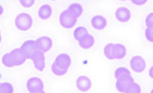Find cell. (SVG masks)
<instances>
[{"label": "cell", "mask_w": 153, "mask_h": 93, "mask_svg": "<svg viewBox=\"0 0 153 93\" xmlns=\"http://www.w3.org/2000/svg\"><path fill=\"white\" fill-rule=\"evenodd\" d=\"M33 24L32 18L29 14L22 13L16 16L15 25L18 29L23 31L28 30L31 28Z\"/></svg>", "instance_id": "obj_1"}, {"label": "cell", "mask_w": 153, "mask_h": 93, "mask_svg": "<svg viewBox=\"0 0 153 93\" xmlns=\"http://www.w3.org/2000/svg\"><path fill=\"white\" fill-rule=\"evenodd\" d=\"M77 18L68 10L62 12L59 16V22L63 28L70 29L75 26Z\"/></svg>", "instance_id": "obj_2"}, {"label": "cell", "mask_w": 153, "mask_h": 93, "mask_svg": "<svg viewBox=\"0 0 153 93\" xmlns=\"http://www.w3.org/2000/svg\"><path fill=\"white\" fill-rule=\"evenodd\" d=\"M26 86L30 93H44V83L40 78L33 77L27 81Z\"/></svg>", "instance_id": "obj_3"}, {"label": "cell", "mask_w": 153, "mask_h": 93, "mask_svg": "<svg viewBox=\"0 0 153 93\" xmlns=\"http://www.w3.org/2000/svg\"><path fill=\"white\" fill-rule=\"evenodd\" d=\"M116 88L117 90L120 92H125L126 89L128 86L132 82H134L131 75H122L117 79Z\"/></svg>", "instance_id": "obj_4"}, {"label": "cell", "mask_w": 153, "mask_h": 93, "mask_svg": "<svg viewBox=\"0 0 153 93\" xmlns=\"http://www.w3.org/2000/svg\"><path fill=\"white\" fill-rule=\"evenodd\" d=\"M35 68L39 71H43L45 67V57L44 52L40 50L36 51L31 57Z\"/></svg>", "instance_id": "obj_5"}, {"label": "cell", "mask_w": 153, "mask_h": 93, "mask_svg": "<svg viewBox=\"0 0 153 93\" xmlns=\"http://www.w3.org/2000/svg\"><path fill=\"white\" fill-rule=\"evenodd\" d=\"M130 66L134 72L140 73L145 70L146 64L145 60L140 56L132 57L130 61Z\"/></svg>", "instance_id": "obj_6"}, {"label": "cell", "mask_w": 153, "mask_h": 93, "mask_svg": "<svg viewBox=\"0 0 153 93\" xmlns=\"http://www.w3.org/2000/svg\"><path fill=\"white\" fill-rule=\"evenodd\" d=\"M12 60L14 65H22L26 61L27 57L21 48H16L10 52Z\"/></svg>", "instance_id": "obj_7"}, {"label": "cell", "mask_w": 153, "mask_h": 93, "mask_svg": "<svg viewBox=\"0 0 153 93\" xmlns=\"http://www.w3.org/2000/svg\"><path fill=\"white\" fill-rule=\"evenodd\" d=\"M38 49L46 52L50 51L53 46L52 40L48 36H42L36 41Z\"/></svg>", "instance_id": "obj_8"}, {"label": "cell", "mask_w": 153, "mask_h": 93, "mask_svg": "<svg viewBox=\"0 0 153 93\" xmlns=\"http://www.w3.org/2000/svg\"><path fill=\"white\" fill-rule=\"evenodd\" d=\"M54 63L60 68L68 70L71 64V60L70 57L68 54H61L56 57Z\"/></svg>", "instance_id": "obj_9"}, {"label": "cell", "mask_w": 153, "mask_h": 93, "mask_svg": "<svg viewBox=\"0 0 153 93\" xmlns=\"http://www.w3.org/2000/svg\"><path fill=\"white\" fill-rule=\"evenodd\" d=\"M115 15L118 21L124 23L130 21L131 17V13L128 8L124 7H120L116 10Z\"/></svg>", "instance_id": "obj_10"}, {"label": "cell", "mask_w": 153, "mask_h": 93, "mask_svg": "<svg viewBox=\"0 0 153 93\" xmlns=\"http://www.w3.org/2000/svg\"><path fill=\"white\" fill-rule=\"evenodd\" d=\"M21 49L28 59H31L33 54L38 50L36 41L32 40L25 42L21 46Z\"/></svg>", "instance_id": "obj_11"}, {"label": "cell", "mask_w": 153, "mask_h": 93, "mask_svg": "<svg viewBox=\"0 0 153 93\" xmlns=\"http://www.w3.org/2000/svg\"><path fill=\"white\" fill-rule=\"evenodd\" d=\"M126 49L121 44H113L112 48V55L114 60H120L126 56Z\"/></svg>", "instance_id": "obj_12"}, {"label": "cell", "mask_w": 153, "mask_h": 93, "mask_svg": "<svg viewBox=\"0 0 153 93\" xmlns=\"http://www.w3.org/2000/svg\"><path fill=\"white\" fill-rule=\"evenodd\" d=\"M76 85L79 90L82 92H86L91 89L92 83L90 79L87 76H82L78 77Z\"/></svg>", "instance_id": "obj_13"}, {"label": "cell", "mask_w": 153, "mask_h": 93, "mask_svg": "<svg viewBox=\"0 0 153 93\" xmlns=\"http://www.w3.org/2000/svg\"><path fill=\"white\" fill-rule=\"evenodd\" d=\"M107 24L106 19L101 15H96L91 20L92 26L94 29L97 30L104 29L107 25Z\"/></svg>", "instance_id": "obj_14"}, {"label": "cell", "mask_w": 153, "mask_h": 93, "mask_svg": "<svg viewBox=\"0 0 153 93\" xmlns=\"http://www.w3.org/2000/svg\"><path fill=\"white\" fill-rule=\"evenodd\" d=\"M95 40L94 37L88 34L79 41V45L81 48L88 49L94 45Z\"/></svg>", "instance_id": "obj_15"}, {"label": "cell", "mask_w": 153, "mask_h": 93, "mask_svg": "<svg viewBox=\"0 0 153 93\" xmlns=\"http://www.w3.org/2000/svg\"><path fill=\"white\" fill-rule=\"evenodd\" d=\"M52 14V9L50 6L44 4L39 8L38 11L39 17L42 20H46L51 16Z\"/></svg>", "instance_id": "obj_16"}, {"label": "cell", "mask_w": 153, "mask_h": 93, "mask_svg": "<svg viewBox=\"0 0 153 93\" xmlns=\"http://www.w3.org/2000/svg\"><path fill=\"white\" fill-rule=\"evenodd\" d=\"M68 10L77 18L81 16L83 13V8L82 6L77 3L71 4L68 7Z\"/></svg>", "instance_id": "obj_17"}, {"label": "cell", "mask_w": 153, "mask_h": 93, "mask_svg": "<svg viewBox=\"0 0 153 93\" xmlns=\"http://www.w3.org/2000/svg\"><path fill=\"white\" fill-rule=\"evenodd\" d=\"M88 34V32L87 29L82 27H77L74 31V38L79 41Z\"/></svg>", "instance_id": "obj_18"}, {"label": "cell", "mask_w": 153, "mask_h": 93, "mask_svg": "<svg viewBox=\"0 0 153 93\" xmlns=\"http://www.w3.org/2000/svg\"><path fill=\"white\" fill-rule=\"evenodd\" d=\"M141 92L140 86L136 82H132L130 83L127 88L126 89L124 93H139Z\"/></svg>", "instance_id": "obj_19"}, {"label": "cell", "mask_w": 153, "mask_h": 93, "mask_svg": "<svg viewBox=\"0 0 153 93\" xmlns=\"http://www.w3.org/2000/svg\"><path fill=\"white\" fill-rule=\"evenodd\" d=\"M2 62V64L7 67H12L15 66L12 60L10 53L6 54L3 56Z\"/></svg>", "instance_id": "obj_20"}, {"label": "cell", "mask_w": 153, "mask_h": 93, "mask_svg": "<svg viewBox=\"0 0 153 93\" xmlns=\"http://www.w3.org/2000/svg\"><path fill=\"white\" fill-rule=\"evenodd\" d=\"M113 43L107 44L104 47L103 52L105 57L110 60H113L114 58L112 55V48Z\"/></svg>", "instance_id": "obj_21"}, {"label": "cell", "mask_w": 153, "mask_h": 93, "mask_svg": "<svg viewBox=\"0 0 153 93\" xmlns=\"http://www.w3.org/2000/svg\"><path fill=\"white\" fill-rule=\"evenodd\" d=\"M125 74L131 75L128 69L124 67H120L115 70L114 72V77L116 79L122 75Z\"/></svg>", "instance_id": "obj_22"}, {"label": "cell", "mask_w": 153, "mask_h": 93, "mask_svg": "<svg viewBox=\"0 0 153 93\" xmlns=\"http://www.w3.org/2000/svg\"><path fill=\"white\" fill-rule=\"evenodd\" d=\"M13 86L10 83L5 82L0 84V92L13 93Z\"/></svg>", "instance_id": "obj_23"}, {"label": "cell", "mask_w": 153, "mask_h": 93, "mask_svg": "<svg viewBox=\"0 0 153 93\" xmlns=\"http://www.w3.org/2000/svg\"><path fill=\"white\" fill-rule=\"evenodd\" d=\"M51 70L54 74L58 76H62L65 75L68 72V70H63L58 67L54 62L51 66Z\"/></svg>", "instance_id": "obj_24"}, {"label": "cell", "mask_w": 153, "mask_h": 93, "mask_svg": "<svg viewBox=\"0 0 153 93\" xmlns=\"http://www.w3.org/2000/svg\"><path fill=\"white\" fill-rule=\"evenodd\" d=\"M145 22L147 28H153V13H150L147 16Z\"/></svg>", "instance_id": "obj_25"}, {"label": "cell", "mask_w": 153, "mask_h": 93, "mask_svg": "<svg viewBox=\"0 0 153 93\" xmlns=\"http://www.w3.org/2000/svg\"><path fill=\"white\" fill-rule=\"evenodd\" d=\"M145 34L147 40L153 43V28H147L146 30Z\"/></svg>", "instance_id": "obj_26"}, {"label": "cell", "mask_w": 153, "mask_h": 93, "mask_svg": "<svg viewBox=\"0 0 153 93\" xmlns=\"http://www.w3.org/2000/svg\"><path fill=\"white\" fill-rule=\"evenodd\" d=\"M21 5L25 8H30L34 4L35 0H19Z\"/></svg>", "instance_id": "obj_27"}, {"label": "cell", "mask_w": 153, "mask_h": 93, "mask_svg": "<svg viewBox=\"0 0 153 93\" xmlns=\"http://www.w3.org/2000/svg\"><path fill=\"white\" fill-rule=\"evenodd\" d=\"M131 2L135 5L141 6L147 3L148 0H131Z\"/></svg>", "instance_id": "obj_28"}, {"label": "cell", "mask_w": 153, "mask_h": 93, "mask_svg": "<svg viewBox=\"0 0 153 93\" xmlns=\"http://www.w3.org/2000/svg\"><path fill=\"white\" fill-rule=\"evenodd\" d=\"M149 76H150L151 78L153 79V65L150 68V69H149Z\"/></svg>", "instance_id": "obj_29"}, {"label": "cell", "mask_w": 153, "mask_h": 93, "mask_svg": "<svg viewBox=\"0 0 153 93\" xmlns=\"http://www.w3.org/2000/svg\"><path fill=\"white\" fill-rule=\"evenodd\" d=\"M151 92L152 93H153V89H152V91H151Z\"/></svg>", "instance_id": "obj_30"}, {"label": "cell", "mask_w": 153, "mask_h": 93, "mask_svg": "<svg viewBox=\"0 0 153 93\" xmlns=\"http://www.w3.org/2000/svg\"><path fill=\"white\" fill-rule=\"evenodd\" d=\"M120 1H126V0H120Z\"/></svg>", "instance_id": "obj_31"}, {"label": "cell", "mask_w": 153, "mask_h": 93, "mask_svg": "<svg viewBox=\"0 0 153 93\" xmlns=\"http://www.w3.org/2000/svg\"><path fill=\"white\" fill-rule=\"evenodd\" d=\"M51 1H56V0H51Z\"/></svg>", "instance_id": "obj_32"}]
</instances>
